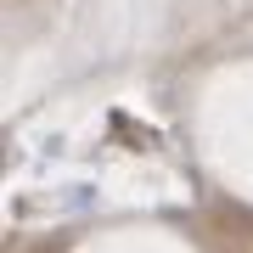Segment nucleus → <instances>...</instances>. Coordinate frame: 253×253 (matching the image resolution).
<instances>
[]
</instances>
